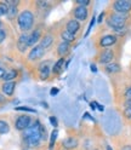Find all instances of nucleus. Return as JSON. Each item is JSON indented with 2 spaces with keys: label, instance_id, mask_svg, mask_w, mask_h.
Wrapping results in <instances>:
<instances>
[{
  "label": "nucleus",
  "instance_id": "nucleus-22",
  "mask_svg": "<svg viewBox=\"0 0 131 150\" xmlns=\"http://www.w3.org/2000/svg\"><path fill=\"white\" fill-rule=\"evenodd\" d=\"M57 137H58V129L53 128L52 132L49 137V142H48V150H53L56 144H57Z\"/></svg>",
  "mask_w": 131,
  "mask_h": 150
},
{
  "label": "nucleus",
  "instance_id": "nucleus-13",
  "mask_svg": "<svg viewBox=\"0 0 131 150\" xmlns=\"http://www.w3.org/2000/svg\"><path fill=\"white\" fill-rule=\"evenodd\" d=\"M73 47H74L73 45L64 42L62 40H58L52 50V56L56 58H69Z\"/></svg>",
  "mask_w": 131,
  "mask_h": 150
},
{
  "label": "nucleus",
  "instance_id": "nucleus-19",
  "mask_svg": "<svg viewBox=\"0 0 131 150\" xmlns=\"http://www.w3.org/2000/svg\"><path fill=\"white\" fill-rule=\"evenodd\" d=\"M17 87V81H9V82H3L0 86V91L5 97H12L16 92Z\"/></svg>",
  "mask_w": 131,
  "mask_h": 150
},
{
  "label": "nucleus",
  "instance_id": "nucleus-26",
  "mask_svg": "<svg viewBox=\"0 0 131 150\" xmlns=\"http://www.w3.org/2000/svg\"><path fill=\"white\" fill-rule=\"evenodd\" d=\"M97 22V17H96V15H92V17H91V21H90V24H89V27H88V30H86V33L84 34V36H89V34H90V32L92 30V27L95 25V23Z\"/></svg>",
  "mask_w": 131,
  "mask_h": 150
},
{
  "label": "nucleus",
  "instance_id": "nucleus-15",
  "mask_svg": "<svg viewBox=\"0 0 131 150\" xmlns=\"http://www.w3.org/2000/svg\"><path fill=\"white\" fill-rule=\"evenodd\" d=\"M16 50L17 52L22 54L23 57L29 51V46H28V33H20L16 40Z\"/></svg>",
  "mask_w": 131,
  "mask_h": 150
},
{
  "label": "nucleus",
  "instance_id": "nucleus-14",
  "mask_svg": "<svg viewBox=\"0 0 131 150\" xmlns=\"http://www.w3.org/2000/svg\"><path fill=\"white\" fill-rule=\"evenodd\" d=\"M34 120L35 119L31 114H24V112L23 114H18L14 120V127L17 132L21 133L34 122Z\"/></svg>",
  "mask_w": 131,
  "mask_h": 150
},
{
  "label": "nucleus",
  "instance_id": "nucleus-40",
  "mask_svg": "<svg viewBox=\"0 0 131 150\" xmlns=\"http://www.w3.org/2000/svg\"><path fill=\"white\" fill-rule=\"evenodd\" d=\"M91 150H100V148H92Z\"/></svg>",
  "mask_w": 131,
  "mask_h": 150
},
{
  "label": "nucleus",
  "instance_id": "nucleus-27",
  "mask_svg": "<svg viewBox=\"0 0 131 150\" xmlns=\"http://www.w3.org/2000/svg\"><path fill=\"white\" fill-rule=\"evenodd\" d=\"M73 5H79V6H85V7H91L92 1L91 0H75Z\"/></svg>",
  "mask_w": 131,
  "mask_h": 150
},
{
  "label": "nucleus",
  "instance_id": "nucleus-3",
  "mask_svg": "<svg viewBox=\"0 0 131 150\" xmlns=\"http://www.w3.org/2000/svg\"><path fill=\"white\" fill-rule=\"evenodd\" d=\"M105 25L109 30L120 29V28H130L131 27V16L120 15V13L113 12L112 10H109V8H107Z\"/></svg>",
  "mask_w": 131,
  "mask_h": 150
},
{
  "label": "nucleus",
  "instance_id": "nucleus-41",
  "mask_svg": "<svg viewBox=\"0 0 131 150\" xmlns=\"http://www.w3.org/2000/svg\"><path fill=\"white\" fill-rule=\"evenodd\" d=\"M22 150H36V149H22Z\"/></svg>",
  "mask_w": 131,
  "mask_h": 150
},
{
  "label": "nucleus",
  "instance_id": "nucleus-39",
  "mask_svg": "<svg viewBox=\"0 0 131 150\" xmlns=\"http://www.w3.org/2000/svg\"><path fill=\"white\" fill-rule=\"evenodd\" d=\"M1 28H4V23H3L1 20H0V29H1Z\"/></svg>",
  "mask_w": 131,
  "mask_h": 150
},
{
  "label": "nucleus",
  "instance_id": "nucleus-36",
  "mask_svg": "<svg viewBox=\"0 0 131 150\" xmlns=\"http://www.w3.org/2000/svg\"><path fill=\"white\" fill-rule=\"evenodd\" d=\"M6 102V97L3 95V93H0V104H4Z\"/></svg>",
  "mask_w": 131,
  "mask_h": 150
},
{
  "label": "nucleus",
  "instance_id": "nucleus-9",
  "mask_svg": "<svg viewBox=\"0 0 131 150\" xmlns=\"http://www.w3.org/2000/svg\"><path fill=\"white\" fill-rule=\"evenodd\" d=\"M91 7H85V6H79V5H73V7L70 8V11L68 13L69 17L77 20L78 22H80L81 24L86 23L89 17H90V10Z\"/></svg>",
  "mask_w": 131,
  "mask_h": 150
},
{
  "label": "nucleus",
  "instance_id": "nucleus-12",
  "mask_svg": "<svg viewBox=\"0 0 131 150\" xmlns=\"http://www.w3.org/2000/svg\"><path fill=\"white\" fill-rule=\"evenodd\" d=\"M46 24L45 22H40L38 25H36L32 32L28 33V46H29V49H32L33 46L38 45L41 40V38L45 33V29H46Z\"/></svg>",
  "mask_w": 131,
  "mask_h": 150
},
{
  "label": "nucleus",
  "instance_id": "nucleus-35",
  "mask_svg": "<svg viewBox=\"0 0 131 150\" xmlns=\"http://www.w3.org/2000/svg\"><path fill=\"white\" fill-rule=\"evenodd\" d=\"M58 92H60V90H58L57 87H52L51 91H50V95H51V96H55V95H57Z\"/></svg>",
  "mask_w": 131,
  "mask_h": 150
},
{
  "label": "nucleus",
  "instance_id": "nucleus-7",
  "mask_svg": "<svg viewBox=\"0 0 131 150\" xmlns=\"http://www.w3.org/2000/svg\"><path fill=\"white\" fill-rule=\"evenodd\" d=\"M48 53H49V52L46 51L44 47H41L39 44L35 45V46H33L32 49H29L28 53L24 56V62H26L27 68L29 69V71H31L39 62H41L43 59H45V56L48 54Z\"/></svg>",
  "mask_w": 131,
  "mask_h": 150
},
{
  "label": "nucleus",
  "instance_id": "nucleus-25",
  "mask_svg": "<svg viewBox=\"0 0 131 150\" xmlns=\"http://www.w3.org/2000/svg\"><path fill=\"white\" fill-rule=\"evenodd\" d=\"M121 116H123V119L126 121L127 124H131V107L121 110Z\"/></svg>",
  "mask_w": 131,
  "mask_h": 150
},
{
  "label": "nucleus",
  "instance_id": "nucleus-16",
  "mask_svg": "<svg viewBox=\"0 0 131 150\" xmlns=\"http://www.w3.org/2000/svg\"><path fill=\"white\" fill-rule=\"evenodd\" d=\"M58 38H60V40L64 41V42H68L73 46H75V44L78 42L79 40V38L75 36V35H73L72 33H69L68 30H66L63 25L61 24V22L58 21Z\"/></svg>",
  "mask_w": 131,
  "mask_h": 150
},
{
  "label": "nucleus",
  "instance_id": "nucleus-2",
  "mask_svg": "<svg viewBox=\"0 0 131 150\" xmlns=\"http://www.w3.org/2000/svg\"><path fill=\"white\" fill-rule=\"evenodd\" d=\"M53 59L48 58L43 59L39 62L35 67L31 70V74L35 81L39 82H50L52 81V65H53Z\"/></svg>",
  "mask_w": 131,
  "mask_h": 150
},
{
  "label": "nucleus",
  "instance_id": "nucleus-23",
  "mask_svg": "<svg viewBox=\"0 0 131 150\" xmlns=\"http://www.w3.org/2000/svg\"><path fill=\"white\" fill-rule=\"evenodd\" d=\"M11 129V125L6 119H0V134H7Z\"/></svg>",
  "mask_w": 131,
  "mask_h": 150
},
{
  "label": "nucleus",
  "instance_id": "nucleus-20",
  "mask_svg": "<svg viewBox=\"0 0 131 150\" xmlns=\"http://www.w3.org/2000/svg\"><path fill=\"white\" fill-rule=\"evenodd\" d=\"M119 98H120V104L125 100H129L131 99V82L129 83H125V85L121 87L120 92H119Z\"/></svg>",
  "mask_w": 131,
  "mask_h": 150
},
{
  "label": "nucleus",
  "instance_id": "nucleus-33",
  "mask_svg": "<svg viewBox=\"0 0 131 150\" xmlns=\"http://www.w3.org/2000/svg\"><path fill=\"white\" fill-rule=\"evenodd\" d=\"M120 105H121V110H123V109H125V108H130V107H131V99L123 102V103H121Z\"/></svg>",
  "mask_w": 131,
  "mask_h": 150
},
{
  "label": "nucleus",
  "instance_id": "nucleus-31",
  "mask_svg": "<svg viewBox=\"0 0 131 150\" xmlns=\"http://www.w3.org/2000/svg\"><path fill=\"white\" fill-rule=\"evenodd\" d=\"M105 20H106V10L102 11V12L98 15V17H97V23H98V24L105 23Z\"/></svg>",
  "mask_w": 131,
  "mask_h": 150
},
{
  "label": "nucleus",
  "instance_id": "nucleus-10",
  "mask_svg": "<svg viewBox=\"0 0 131 150\" xmlns=\"http://www.w3.org/2000/svg\"><path fill=\"white\" fill-rule=\"evenodd\" d=\"M60 22H61V24L63 25V28L66 30H68L69 33H72L73 35H75L78 38L81 36V34H83V24L80 22H78L77 20H74V18L67 16V17L62 18Z\"/></svg>",
  "mask_w": 131,
  "mask_h": 150
},
{
  "label": "nucleus",
  "instance_id": "nucleus-24",
  "mask_svg": "<svg viewBox=\"0 0 131 150\" xmlns=\"http://www.w3.org/2000/svg\"><path fill=\"white\" fill-rule=\"evenodd\" d=\"M16 111H23L24 114H36V111L35 109L31 108V107H27V105H20V107H16L15 108Z\"/></svg>",
  "mask_w": 131,
  "mask_h": 150
},
{
  "label": "nucleus",
  "instance_id": "nucleus-1",
  "mask_svg": "<svg viewBox=\"0 0 131 150\" xmlns=\"http://www.w3.org/2000/svg\"><path fill=\"white\" fill-rule=\"evenodd\" d=\"M40 22V16L35 6V1H21L20 12L16 20L20 33L32 32Z\"/></svg>",
  "mask_w": 131,
  "mask_h": 150
},
{
  "label": "nucleus",
  "instance_id": "nucleus-42",
  "mask_svg": "<svg viewBox=\"0 0 131 150\" xmlns=\"http://www.w3.org/2000/svg\"><path fill=\"white\" fill-rule=\"evenodd\" d=\"M130 71H131V64H130Z\"/></svg>",
  "mask_w": 131,
  "mask_h": 150
},
{
  "label": "nucleus",
  "instance_id": "nucleus-30",
  "mask_svg": "<svg viewBox=\"0 0 131 150\" xmlns=\"http://www.w3.org/2000/svg\"><path fill=\"white\" fill-rule=\"evenodd\" d=\"M49 121H50V124H51V126H52L53 128H57V126H58V120H57V117H56V116H49Z\"/></svg>",
  "mask_w": 131,
  "mask_h": 150
},
{
  "label": "nucleus",
  "instance_id": "nucleus-18",
  "mask_svg": "<svg viewBox=\"0 0 131 150\" xmlns=\"http://www.w3.org/2000/svg\"><path fill=\"white\" fill-rule=\"evenodd\" d=\"M101 68L103 70V73L109 75V76H117V75L121 74V65H120L119 61L109 63L107 65H103V67H101Z\"/></svg>",
  "mask_w": 131,
  "mask_h": 150
},
{
  "label": "nucleus",
  "instance_id": "nucleus-17",
  "mask_svg": "<svg viewBox=\"0 0 131 150\" xmlns=\"http://www.w3.org/2000/svg\"><path fill=\"white\" fill-rule=\"evenodd\" d=\"M66 61H67V58H57L53 62V65H52V81L55 79H58L62 75V73L66 70V68H64Z\"/></svg>",
  "mask_w": 131,
  "mask_h": 150
},
{
  "label": "nucleus",
  "instance_id": "nucleus-28",
  "mask_svg": "<svg viewBox=\"0 0 131 150\" xmlns=\"http://www.w3.org/2000/svg\"><path fill=\"white\" fill-rule=\"evenodd\" d=\"M9 11V6L6 1H0V17L1 16H6Z\"/></svg>",
  "mask_w": 131,
  "mask_h": 150
},
{
  "label": "nucleus",
  "instance_id": "nucleus-37",
  "mask_svg": "<svg viewBox=\"0 0 131 150\" xmlns=\"http://www.w3.org/2000/svg\"><path fill=\"white\" fill-rule=\"evenodd\" d=\"M106 150H114L113 148H112L110 144H106Z\"/></svg>",
  "mask_w": 131,
  "mask_h": 150
},
{
  "label": "nucleus",
  "instance_id": "nucleus-21",
  "mask_svg": "<svg viewBox=\"0 0 131 150\" xmlns=\"http://www.w3.org/2000/svg\"><path fill=\"white\" fill-rule=\"evenodd\" d=\"M20 76V70L17 68H9L6 69V73L3 78V82H9V81H16V79Z\"/></svg>",
  "mask_w": 131,
  "mask_h": 150
},
{
  "label": "nucleus",
  "instance_id": "nucleus-29",
  "mask_svg": "<svg viewBox=\"0 0 131 150\" xmlns=\"http://www.w3.org/2000/svg\"><path fill=\"white\" fill-rule=\"evenodd\" d=\"M6 38H7V32L5 28H1V29H0V45L6 40Z\"/></svg>",
  "mask_w": 131,
  "mask_h": 150
},
{
  "label": "nucleus",
  "instance_id": "nucleus-8",
  "mask_svg": "<svg viewBox=\"0 0 131 150\" xmlns=\"http://www.w3.org/2000/svg\"><path fill=\"white\" fill-rule=\"evenodd\" d=\"M80 138L75 133H69L57 142L53 150H79L80 149Z\"/></svg>",
  "mask_w": 131,
  "mask_h": 150
},
{
  "label": "nucleus",
  "instance_id": "nucleus-38",
  "mask_svg": "<svg viewBox=\"0 0 131 150\" xmlns=\"http://www.w3.org/2000/svg\"><path fill=\"white\" fill-rule=\"evenodd\" d=\"M91 70L92 71H96L97 69H96V64H91Z\"/></svg>",
  "mask_w": 131,
  "mask_h": 150
},
{
  "label": "nucleus",
  "instance_id": "nucleus-11",
  "mask_svg": "<svg viewBox=\"0 0 131 150\" xmlns=\"http://www.w3.org/2000/svg\"><path fill=\"white\" fill-rule=\"evenodd\" d=\"M107 8L120 15L131 16V0H113L109 3Z\"/></svg>",
  "mask_w": 131,
  "mask_h": 150
},
{
  "label": "nucleus",
  "instance_id": "nucleus-5",
  "mask_svg": "<svg viewBox=\"0 0 131 150\" xmlns=\"http://www.w3.org/2000/svg\"><path fill=\"white\" fill-rule=\"evenodd\" d=\"M121 39L119 36H117L114 33H112L109 29L97 34L93 38V45H95L96 50H103V49H110V47H115L120 44Z\"/></svg>",
  "mask_w": 131,
  "mask_h": 150
},
{
  "label": "nucleus",
  "instance_id": "nucleus-32",
  "mask_svg": "<svg viewBox=\"0 0 131 150\" xmlns=\"http://www.w3.org/2000/svg\"><path fill=\"white\" fill-rule=\"evenodd\" d=\"M119 150H131V143H121L119 145Z\"/></svg>",
  "mask_w": 131,
  "mask_h": 150
},
{
  "label": "nucleus",
  "instance_id": "nucleus-34",
  "mask_svg": "<svg viewBox=\"0 0 131 150\" xmlns=\"http://www.w3.org/2000/svg\"><path fill=\"white\" fill-rule=\"evenodd\" d=\"M5 73H6V68H4V67L0 65V81H3V78H4Z\"/></svg>",
  "mask_w": 131,
  "mask_h": 150
},
{
  "label": "nucleus",
  "instance_id": "nucleus-4",
  "mask_svg": "<svg viewBox=\"0 0 131 150\" xmlns=\"http://www.w3.org/2000/svg\"><path fill=\"white\" fill-rule=\"evenodd\" d=\"M60 40L58 38V22H53L52 24L46 25L45 33L41 38L39 45L44 47L48 52H52L55 45Z\"/></svg>",
  "mask_w": 131,
  "mask_h": 150
},
{
  "label": "nucleus",
  "instance_id": "nucleus-6",
  "mask_svg": "<svg viewBox=\"0 0 131 150\" xmlns=\"http://www.w3.org/2000/svg\"><path fill=\"white\" fill-rule=\"evenodd\" d=\"M120 50L119 45L115 47H110V49H103V50H98L96 56H95V63L103 67L109 63L117 62L120 57Z\"/></svg>",
  "mask_w": 131,
  "mask_h": 150
}]
</instances>
